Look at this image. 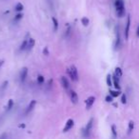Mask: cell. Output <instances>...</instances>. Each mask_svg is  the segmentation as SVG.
Wrapping results in <instances>:
<instances>
[{"instance_id":"obj_1","label":"cell","mask_w":139,"mask_h":139,"mask_svg":"<svg viewBox=\"0 0 139 139\" xmlns=\"http://www.w3.org/2000/svg\"><path fill=\"white\" fill-rule=\"evenodd\" d=\"M114 6H115V10H116V13L118 15V17H123L125 15L124 0H115Z\"/></svg>"},{"instance_id":"obj_2","label":"cell","mask_w":139,"mask_h":139,"mask_svg":"<svg viewBox=\"0 0 139 139\" xmlns=\"http://www.w3.org/2000/svg\"><path fill=\"white\" fill-rule=\"evenodd\" d=\"M93 121H94V119H93V117H92V118L88 121L86 127H85L84 129H82V135H83V137H85V138H88L89 136H90V134H91V132H92V127H93Z\"/></svg>"},{"instance_id":"obj_3","label":"cell","mask_w":139,"mask_h":139,"mask_svg":"<svg viewBox=\"0 0 139 139\" xmlns=\"http://www.w3.org/2000/svg\"><path fill=\"white\" fill-rule=\"evenodd\" d=\"M73 126H74V121H73V118L68 119L66 122L65 127H64V129H63V132H68L69 131H71V130L73 128Z\"/></svg>"},{"instance_id":"obj_4","label":"cell","mask_w":139,"mask_h":139,"mask_svg":"<svg viewBox=\"0 0 139 139\" xmlns=\"http://www.w3.org/2000/svg\"><path fill=\"white\" fill-rule=\"evenodd\" d=\"M68 92H69L70 98L72 100V102H73V104H77V103H78V100H79V98H78V94H77L73 90H68Z\"/></svg>"},{"instance_id":"obj_5","label":"cell","mask_w":139,"mask_h":139,"mask_svg":"<svg viewBox=\"0 0 139 139\" xmlns=\"http://www.w3.org/2000/svg\"><path fill=\"white\" fill-rule=\"evenodd\" d=\"M28 73H29V70L27 67H24L22 70H21V72H20V81L24 83L27 79V77H28Z\"/></svg>"},{"instance_id":"obj_6","label":"cell","mask_w":139,"mask_h":139,"mask_svg":"<svg viewBox=\"0 0 139 139\" xmlns=\"http://www.w3.org/2000/svg\"><path fill=\"white\" fill-rule=\"evenodd\" d=\"M36 100H32L31 102L29 103V105L27 106V108H26V110H25V114H29L32 110L35 108V106H36Z\"/></svg>"},{"instance_id":"obj_7","label":"cell","mask_w":139,"mask_h":139,"mask_svg":"<svg viewBox=\"0 0 139 139\" xmlns=\"http://www.w3.org/2000/svg\"><path fill=\"white\" fill-rule=\"evenodd\" d=\"M95 102V96H90V97H88L87 98V100L85 101V103H86V109L87 110H90L91 108L92 107V105L94 104Z\"/></svg>"},{"instance_id":"obj_8","label":"cell","mask_w":139,"mask_h":139,"mask_svg":"<svg viewBox=\"0 0 139 139\" xmlns=\"http://www.w3.org/2000/svg\"><path fill=\"white\" fill-rule=\"evenodd\" d=\"M130 27H131V16L129 15L127 17V23H126V28H125V38H129V33H130Z\"/></svg>"},{"instance_id":"obj_9","label":"cell","mask_w":139,"mask_h":139,"mask_svg":"<svg viewBox=\"0 0 139 139\" xmlns=\"http://www.w3.org/2000/svg\"><path fill=\"white\" fill-rule=\"evenodd\" d=\"M60 81H61V84H62L63 88L65 89V90H67V91L70 90V82L66 76H61Z\"/></svg>"},{"instance_id":"obj_10","label":"cell","mask_w":139,"mask_h":139,"mask_svg":"<svg viewBox=\"0 0 139 139\" xmlns=\"http://www.w3.org/2000/svg\"><path fill=\"white\" fill-rule=\"evenodd\" d=\"M116 39H115V45H114V47L115 49H118V48L120 47V44H121V39H120V33H119V29H118V27L116 28Z\"/></svg>"},{"instance_id":"obj_11","label":"cell","mask_w":139,"mask_h":139,"mask_svg":"<svg viewBox=\"0 0 139 139\" xmlns=\"http://www.w3.org/2000/svg\"><path fill=\"white\" fill-rule=\"evenodd\" d=\"M71 70H72V73H73L74 81H78L79 80V73H78V70H77V68L75 66H72L71 67Z\"/></svg>"},{"instance_id":"obj_12","label":"cell","mask_w":139,"mask_h":139,"mask_svg":"<svg viewBox=\"0 0 139 139\" xmlns=\"http://www.w3.org/2000/svg\"><path fill=\"white\" fill-rule=\"evenodd\" d=\"M113 84H114V88L116 89V90H120V85H119V77H117L115 74H114V76H113Z\"/></svg>"},{"instance_id":"obj_13","label":"cell","mask_w":139,"mask_h":139,"mask_svg":"<svg viewBox=\"0 0 139 139\" xmlns=\"http://www.w3.org/2000/svg\"><path fill=\"white\" fill-rule=\"evenodd\" d=\"M34 45H35V40L33 39V38H30L28 39V47H27V51H29L31 50H33V48L34 47Z\"/></svg>"},{"instance_id":"obj_14","label":"cell","mask_w":139,"mask_h":139,"mask_svg":"<svg viewBox=\"0 0 139 139\" xmlns=\"http://www.w3.org/2000/svg\"><path fill=\"white\" fill-rule=\"evenodd\" d=\"M27 47H28V39H25V40L20 44V46H19V51H26V50H27Z\"/></svg>"},{"instance_id":"obj_15","label":"cell","mask_w":139,"mask_h":139,"mask_svg":"<svg viewBox=\"0 0 139 139\" xmlns=\"http://www.w3.org/2000/svg\"><path fill=\"white\" fill-rule=\"evenodd\" d=\"M51 21H52V24H53V31H54V32H57V31H58V27H59L58 20L55 18V17H51Z\"/></svg>"},{"instance_id":"obj_16","label":"cell","mask_w":139,"mask_h":139,"mask_svg":"<svg viewBox=\"0 0 139 139\" xmlns=\"http://www.w3.org/2000/svg\"><path fill=\"white\" fill-rule=\"evenodd\" d=\"M24 10V5L22 3H17L15 7V11L17 12H22V11Z\"/></svg>"},{"instance_id":"obj_17","label":"cell","mask_w":139,"mask_h":139,"mask_svg":"<svg viewBox=\"0 0 139 139\" xmlns=\"http://www.w3.org/2000/svg\"><path fill=\"white\" fill-rule=\"evenodd\" d=\"M72 31H73V29H72V26H71V25L67 26L66 33H65V37H66V38H69V37L71 36V34H72Z\"/></svg>"},{"instance_id":"obj_18","label":"cell","mask_w":139,"mask_h":139,"mask_svg":"<svg viewBox=\"0 0 139 139\" xmlns=\"http://www.w3.org/2000/svg\"><path fill=\"white\" fill-rule=\"evenodd\" d=\"M13 106H15V102H13V100H12V99H10V100H9V102H8L7 108H6V110H7V112H9V110H11V109L13 108Z\"/></svg>"},{"instance_id":"obj_19","label":"cell","mask_w":139,"mask_h":139,"mask_svg":"<svg viewBox=\"0 0 139 139\" xmlns=\"http://www.w3.org/2000/svg\"><path fill=\"white\" fill-rule=\"evenodd\" d=\"M37 83L39 85H43L45 83V77L43 76V75H41V74H39V75H37Z\"/></svg>"},{"instance_id":"obj_20","label":"cell","mask_w":139,"mask_h":139,"mask_svg":"<svg viewBox=\"0 0 139 139\" xmlns=\"http://www.w3.org/2000/svg\"><path fill=\"white\" fill-rule=\"evenodd\" d=\"M23 16H24V15H23L22 12H18V13L15 16L13 21H15V22H18V21H20V20L23 18Z\"/></svg>"},{"instance_id":"obj_21","label":"cell","mask_w":139,"mask_h":139,"mask_svg":"<svg viewBox=\"0 0 139 139\" xmlns=\"http://www.w3.org/2000/svg\"><path fill=\"white\" fill-rule=\"evenodd\" d=\"M106 81H107V84H108V86H109V87L113 86V76H112L110 74H108V75H107Z\"/></svg>"},{"instance_id":"obj_22","label":"cell","mask_w":139,"mask_h":139,"mask_svg":"<svg viewBox=\"0 0 139 139\" xmlns=\"http://www.w3.org/2000/svg\"><path fill=\"white\" fill-rule=\"evenodd\" d=\"M110 95L113 96L114 98H115V97L120 95V92L119 91H112V90H110Z\"/></svg>"},{"instance_id":"obj_23","label":"cell","mask_w":139,"mask_h":139,"mask_svg":"<svg viewBox=\"0 0 139 139\" xmlns=\"http://www.w3.org/2000/svg\"><path fill=\"white\" fill-rule=\"evenodd\" d=\"M81 23H82V25L85 26V27H87V26L90 24V19L88 17H83V18L81 19Z\"/></svg>"},{"instance_id":"obj_24","label":"cell","mask_w":139,"mask_h":139,"mask_svg":"<svg viewBox=\"0 0 139 139\" xmlns=\"http://www.w3.org/2000/svg\"><path fill=\"white\" fill-rule=\"evenodd\" d=\"M115 75H116L117 77H119V78L122 76V70H121L119 67H116V68H115Z\"/></svg>"},{"instance_id":"obj_25","label":"cell","mask_w":139,"mask_h":139,"mask_svg":"<svg viewBox=\"0 0 139 139\" xmlns=\"http://www.w3.org/2000/svg\"><path fill=\"white\" fill-rule=\"evenodd\" d=\"M112 133H113L114 138H116V137H117V132H116V128H115V126H114V125L112 126Z\"/></svg>"},{"instance_id":"obj_26","label":"cell","mask_w":139,"mask_h":139,"mask_svg":"<svg viewBox=\"0 0 139 139\" xmlns=\"http://www.w3.org/2000/svg\"><path fill=\"white\" fill-rule=\"evenodd\" d=\"M133 127H134V124H133V122H132V121H130V122H129V133H131V132H132V130H133Z\"/></svg>"},{"instance_id":"obj_27","label":"cell","mask_w":139,"mask_h":139,"mask_svg":"<svg viewBox=\"0 0 139 139\" xmlns=\"http://www.w3.org/2000/svg\"><path fill=\"white\" fill-rule=\"evenodd\" d=\"M66 72H67V73L69 74L70 78H71L73 81H74V78H73V73H72V70H71V68H68V69L66 70Z\"/></svg>"},{"instance_id":"obj_28","label":"cell","mask_w":139,"mask_h":139,"mask_svg":"<svg viewBox=\"0 0 139 139\" xmlns=\"http://www.w3.org/2000/svg\"><path fill=\"white\" fill-rule=\"evenodd\" d=\"M8 84H9V81H8V80H5L3 82V83H2V85H1L0 89H1L2 91H4V90H5V89H6L8 87Z\"/></svg>"},{"instance_id":"obj_29","label":"cell","mask_w":139,"mask_h":139,"mask_svg":"<svg viewBox=\"0 0 139 139\" xmlns=\"http://www.w3.org/2000/svg\"><path fill=\"white\" fill-rule=\"evenodd\" d=\"M43 54H45L46 56H48V55L50 54V51H49V48L48 47H45L43 49Z\"/></svg>"},{"instance_id":"obj_30","label":"cell","mask_w":139,"mask_h":139,"mask_svg":"<svg viewBox=\"0 0 139 139\" xmlns=\"http://www.w3.org/2000/svg\"><path fill=\"white\" fill-rule=\"evenodd\" d=\"M107 102H113V100H114V97L113 96H110V95H107L106 98H105Z\"/></svg>"},{"instance_id":"obj_31","label":"cell","mask_w":139,"mask_h":139,"mask_svg":"<svg viewBox=\"0 0 139 139\" xmlns=\"http://www.w3.org/2000/svg\"><path fill=\"white\" fill-rule=\"evenodd\" d=\"M121 102L123 103V104H126V103H127V97H126L125 94H122V96H121Z\"/></svg>"},{"instance_id":"obj_32","label":"cell","mask_w":139,"mask_h":139,"mask_svg":"<svg viewBox=\"0 0 139 139\" xmlns=\"http://www.w3.org/2000/svg\"><path fill=\"white\" fill-rule=\"evenodd\" d=\"M52 83H53V80H52V79H50V80L48 81V88L51 89V86H52Z\"/></svg>"},{"instance_id":"obj_33","label":"cell","mask_w":139,"mask_h":139,"mask_svg":"<svg viewBox=\"0 0 139 139\" xmlns=\"http://www.w3.org/2000/svg\"><path fill=\"white\" fill-rule=\"evenodd\" d=\"M18 128L19 129H25L26 128V125L25 124H19L18 125Z\"/></svg>"},{"instance_id":"obj_34","label":"cell","mask_w":139,"mask_h":139,"mask_svg":"<svg viewBox=\"0 0 139 139\" xmlns=\"http://www.w3.org/2000/svg\"><path fill=\"white\" fill-rule=\"evenodd\" d=\"M0 139H7V134H6V133L2 134V135L0 136Z\"/></svg>"},{"instance_id":"obj_35","label":"cell","mask_w":139,"mask_h":139,"mask_svg":"<svg viewBox=\"0 0 139 139\" xmlns=\"http://www.w3.org/2000/svg\"><path fill=\"white\" fill-rule=\"evenodd\" d=\"M3 65H4V60L1 59V60H0V69H1V67L3 66Z\"/></svg>"},{"instance_id":"obj_36","label":"cell","mask_w":139,"mask_h":139,"mask_svg":"<svg viewBox=\"0 0 139 139\" xmlns=\"http://www.w3.org/2000/svg\"><path fill=\"white\" fill-rule=\"evenodd\" d=\"M136 35H137V37H139V26H138V28H137V32H136Z\"/></svg>"}]
</instances>
